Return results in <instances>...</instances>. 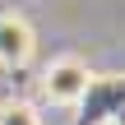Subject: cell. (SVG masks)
<instances>
[{"label":"cell","instance_id":"obj_1","mask_svg":"<svg viewBox=\"0 0 125 125\" xmlns=\"http://www.w3.org/2000/svg\"><path fill=\"white\" fill-rule=\"evenodd\" d=\"M88 88H93V70L79 56H56L42 70V97L51 107H79L88 97Z\"/></svg>","mask_w":125,"mask_h":125},{"label":"cell","instance_id":"obj_2","mask_svg":"<svg viewBox=\"0 0 125 125\" xmlns=\"http://www.w3.org/2000/svg\"><path fill=\"white\" fill-rule=\"evenodd\" d=\"M37 51V32L23 14L0 9V70H23Z\"/></svg>","mask_w":125,"mask_h":125},{"label":"cell","instance_id":"obj_3","mask_svg":"<svg viewBox=\"0 0 125 125\" xmlns=\"http://www.w3.org/2000/svg\"><path fill=\"white\" fill-rule=\"evenodd\" d=\"M0 125H42L32 102H5L0 107Z\"/></svg>","mask_w":125,"mask_h":125}]
</instances>
